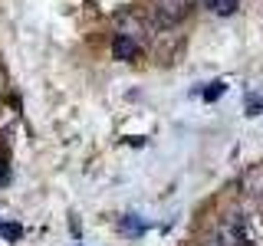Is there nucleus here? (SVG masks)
<instances>
[{"label":"nucleus","instance_id":"6e6552de","mask_svg":"<svg viewBox=\"0 0 263 246\" xmlns=\"http://www.w3.org/2000/svg\"><path fill=\"white\" fill-rule=\"evenodd\" d=\"M4 180H7V168H4V164H0V184H4Z\"/></svg>","mask_w":263,"mask_h":246},{"label":"nucleus","instance_id":"1a4fd4ad","mask_svg":"<svg viewBox=\"0 0 263 246\" xmlns=\"http://www.w3.org/2000/svg\"><path fill=\"white\" fill-rule=\"evenodd\" d=\"M79 246H82V243H79Z\"/></svg>","mask_w":263,"mask_h":246},{"label":"nucleus","instance_id":"0eeeda50","mask_svg":"<svg viewBox=\"0 0 263 246\" xmlns=\"http://www.w3.org/2000/svg\"><path fill=\"white\" fill-rule=\"evenodd\" d=\"M247 115H263V92L247 95Z\"/></svg>","mask_w":263,"mask_h":246},{"label":"nucleus","instance_id":"7ed1b4c3","mask_svg":"<svg viewBox=\"0 0 263 246\" xmlns=\"http://www.w3.org/2000/svg\"><path fill=\"white\" fill-rule=\"evenodd\" d=\"M145 230H148V223L138 217V213L122 217V233H125V236H135V240H138V236H145Z\"/></svg>","mask_w":263,"mask_h":246},{"label":"nucleus","instance_id":"f03ea898","mask_svg":"<svg viewBox=\"0 0 263 246\" xmlns=\"http://www.w3.org/2000/svg\"><path fill=\"white\" fill-rule=\"evenodd\" d=\"M112 56L119 63H132L138 56V39L135 36H128V33H115V39H112Z\"/></svg>","mask_w":263,"mask_h":246},{"label":"nucleus","instance_id":"39448f33","mask_svg":"<svg viewBox=\"0 0 263 246\" xmlns=\"http://www.w3.org/2000/svg\"><path fill=\"white\" fill-rule=\"evenodd\" d=\"M224 92H227V82H224V79H214V82H211L208 89H204L201 95H204V102H217V98L224 95Z\"/></svg>","mask_w":263,"mask_h":246},{"label":"nucleus","instance_id":"20e7f679","mask_svg":"<svg viewBox=\"0 0 263 246\" xmlns=\"http://www.w3.org/2000/svg\"><path fill=\"white\" fill-rule=\"evenodd\" d=\"M204 4L211 7L217 16H230V13H237V7H240V0H204Z\"/></svg>","mask_w":263,"mask_h":246},{"label":"nucleus","instance_id":"423d86ee","mask_svg":"<svg viewBox=\"0 0 263 246\" xmlns=\"http://www.w3.org/2000/svg\"><path fill=\"white\" fill-rule=\"evenodd\" d=\"M0 236H4V240H10V243H16L23 236V227L20 223H4V220H0Z\"/></svg>","mask_w":263,"mask_h":246},{"label":"nucleus","instance_id":"f257e3e1","mask_svg":"<svg viewBox=\"0 0 263 246\" xmlns=\"http://www.w3.org/2000/svg\"><path fill=\"white\" fill-rule=\"evenodd\" d=\"M194 0H152V23L155 30H168L178 27L187 13H191Z\"/></svg>","mask_w":263,"mask_h":246}]
</instances>
